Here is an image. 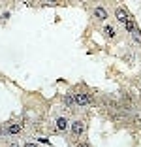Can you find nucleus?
Wrapping results in <instances>:
<instances>
[{"label":"nucleus","mask_w":141,"mask_h":147,"mask_svg":"<svg viewBox=\"0 0 141 147\" xmlns=\"http://www.w3.org/2000/svg\"><path fill=\"white\" fill-rule=\"evenodd\" d=\"M73 100H75L77 106H86V104L92 102V96H90V94H86V93H79V94L73 96Z\"/></svg>","instance_id":"nucleus-1"},{"label":"nucleus","mask_w":141,"mask_h":147,"mask_svg":"<svg viewBox=\"0 0 141 147\" xmlns=\"http://www.w3.org/2000/svg\"><path fill=\"white\" fill-rule=\"evenodd\" d=\"M83 132H85V125H83L81 121H75V123L72 125V134L73 136H81Z\"/></svg>","instance_id":"nucleus-2"},{"label":"nucleus","mask_w":141,"mask_h":147,"mask_svg":"<svg viewBox=\"0 0 141 147\" xmlns=\"http://www.w3.org/2000/svg\"><path fill=\"white\" fill-rule=\"evenodd\" d=\"M115 15H117V19H118V21H122V23H126V21H128V13L124 11V8H117Z\"/></svg>","instance_id":"nucleus-3"},{"label":"nucleus","mask_w":141,"mask_h":147,"mask_svg":"<svg viewBox=\"0 0 141 147\" xmlns=\"http://www.w3.org/2000/svg\"><path fill=\"white\" fill-rule=\"evenodd\" d=\"M94 15L98 19H102V21H104V19H107V11H105L104 8H102V6H96V9H94Z\"/></svg>","instance_id":"nucleus-4"},{"label":"nucleus","mask_w":141,"mask_h":147,"mask_svg":"<svg viewBox=\"0 0 141 147\" xmlns=\"http://www.w3.org/2000/svg\"><path fill=\"white\" fill-rule=\"evenodd\" d=\"M124 27H126L128 32H132V34H134V32H137V25H136V21H132V19H128V21L124 23Z\"/></svg>","instance_id":"nucleus-5"},{"label":"nucleus","mask_w":141,"mask_h":147,"mask_svg":"<svg viewBox=\"0 0 141 147\" xmlns=\"http://www.w3.org/2000/svg\"><path fill=\"white\" fill-rule=\"evenodd\" d=\"M21 128H23L21 125H11V126H8V128H4V132L6 134H19Z\"/></svg>","instance_id":"nucleus-6"},{"label":"nucleus","mask_w":141,"mask_h":147,"mask_svg":"<svg viewBox=\"0 0 141 147\" xmlns=\"http://www.w3.org/2000/svg\"><path fill=\"white\" fill-rule=\"evenodd\" d=\"M57 128L59 130H66L68 128V121L64 119V117H59V119H57Z\"/></svg>","instance_id":"nucleus-7"},{"label":"nucleus","mask_w":141,"mask_h":147,"mask_svg":"<svg viewBox=\"0 0 141 147\" xmlns=\"http://www.w3.org/2000/svg\"><path fill=\"white\" fill-rule=\"evenodd\" d=\"M64 104H66V106H72V104H75V100H73V96L66 94V96H64Z\"/></svg>","instance_id":"nucleus-8"},{"label":"nucleus","mask_w":141,"mask_h":147,"mask_svg":"<svg viewBox=\"0 0 141 147\" xmlns=\"http://www.w3.org/2000/svg\"><path fill=\"white\" fill-rule=\"evenodd\" d=\"M104 32H105V36H107V38H113V36H115V30H113L111 27H105Z\"/></svg>","instance_id":"nucleus-9"},{"label":"nucleus","mask_w":141,"mask_h":147,"mask_svg":"<svg viewBox=\"0 0 141 147\" xmlns=\"http://www.w3.org/2000/svg\"><path fill=\"white\" fill-rule=\"evenodd\" d=\"M122 106L124 107H132V100H130V96H124L122 98Z\"/></svg>","instance_id":"nucleus-10"},{"label":"nucleus","mask_w":141,"mask_h":147,"mask_svg":"<svg viewBox=\"0 0 141 147\" xmlns=\"http://www.w3.org/2000/svg\"><path fill=\"white\" fill-rule=\"evenodd\" d=\"M134 40H136V42H141V34H139V32H134Z\"/></svg>","instance_id":"nucleus-11"},{"label":"nucleus","mask_w":141,"mask_h":147,"mask_svg":"<svg viewBox=\"0 0 141 147\" xmlns=\"http://www.w3.org/2000/svg\"><path fill=\"white\" fill-rule=\"evenodd\" d=\"M77 147H90L88 143H77Z\"/></svg>","instance_id":"nucleus-12"},{"label":"nucleus","mask_w":141,"mask_h":147,"mask_svg":"<svg viewBox=\"0 0 141 147\" xmlns=\"http://www.w3.org/2000/svg\"><path fill=\"white\" fill-rule=\"evenodd\" d=\"M25 147H38V145H36V143H27Z\"/></svg>","instance_id":"nucleus-13"},{"label":"nucleus","mask_w":141,"mask_h":147,"mask_svg":"<svg viewBox=\"0 0 141 147\" xmlns=\"http://www.w3.org/2000/svg\"><path fill=\"white\" fill-rule=\"evenodd\" d=\"M9 147H19V145H17V143H11V145H9Z\"/></svg>","instance_id":"nucleus-14"}]
</instances>
